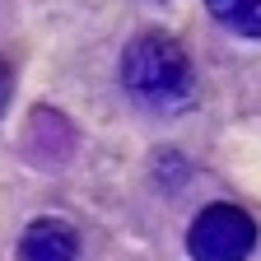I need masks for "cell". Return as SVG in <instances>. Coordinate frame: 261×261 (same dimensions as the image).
I'll list each match as a JSON object with an SVG mask.
<instances>
[{"label":"cell","instance_id":"1","mask_svg":"<svg viewBox=\"0 0 261 261\" xmlns=\"http://www.w3.org/2000/svg\"><path fill=\"white\" fill-rule=\"evenodd\" d=\"M121 84L140 108H149L159 117L187 112L191 98H196L191 61L168 33H140V38H130V47L121 51Z\"/></svg>","mask_w":261,"mask_h":261},{"label":"cell","instance_id":"2","mask_svg":"<svg viewBox=\"0 0 261 261\" xmlns=\"http://www.w3.org/2000/svg\"><path fill=\"white\" fill-rule=\"evenodd\" d=\"M187 247H191L196 261H247L252 247H256V224H252L247 210L228 205V201L205 205L191 219Z\"/></svg>","mask_w":261,"mask_h":261},{"label":"cell","instance_id":"3","mask_svg":"<svg viewBox=\"0 0 261 261\" xmlns=\"http://www.w3.org/2000/svg\"><path fill=\"white\" fill-rule=\"evenodd\" d=\"M75 256H80V243L61 219H38L19 238V261H75Z\"/></svg>","mask_w":261,"mask_h":261},{"label":"cell","instance_id":"4","mask_svg":"<svg viewBox=\"0 0 261 261\" xmlns=\"http://www.w3.org/2000/svg\"><path fill=\"white\" fill-rule=\"evenodd\" d=\"M205 5L238 38H261V0H205Z\"/></svg>","mask_w":261,"mask_h":261}]
</instances>
